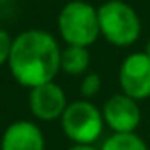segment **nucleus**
<instances>
[{
  "label": "nucleus",
  "instance_id": "1",
  "mask_svg": "<svg viewBox=\"0 0 150 150\" xmlns=\"http://www.w3.org/2000/svg\"><path fill=\"white\" fill-rule=\"evenodd\" d=\"M62 50L44 30H25L13 41L9 69L13 78L27 88L53 81L60 69Z\"/></svg>",
  "mask_w": 150,
  "mask_h": 150
},
{
  "label": "nucleus",
  "instance_id": "2",
  "mask_svg": "<svg viewBox=\"0 0 150 150\" xmlns=\"http://www.w3.org/2000/svg\"><path fill=\"white\" fill-rule=\"evenodd\" d=\"M58 32L69 46L88 48L101 34L97 9L83 0L67 2L58 13Z\"/></svg>",
  "mask_w": 150,
  "mask_h": 150
},
{
  "label": "nucleus",
  "instance_id": "3",
  "mask_svg": "<svg viewBox=\"0 0 150 150\" xmlns=\"http://www.w3.org/2000/svg\"><path fill=\"white\" fill-rule=\"evenodd\" d=\"M99 28L104 39L115 46H131L141 34V23L136 11L122 0H108L97 7Z\"/></svg>",
  "mask_w": 150,
  "mask_h": 150
},
{
  "label": "nucleus",
  "instance_id": "4",
  "mask_svg": "<svg viewBox=\"0 0 150 150\" xmlns=\"http://www.w3.org/2000/svg\"><path fill=\"white\" fill-rule=\"evenodd\" d=\"M60 122L65 136L80 145H92L97 141L104 127L103 113L88 101H74L67 104Z\"/></svg>",
  "mask_w": 150,
  "mask_h": 150
},
{
  "label": "nucleus",
  "instance_id": "5",
  "mask_svg": "<svg viewBox=\"0 0 150 150\" xmlns=\"http://www.w3.org/2000/svg\"><path fill=\"white\" fill-rule=\"evenodd\" d=\"M122 92L136 101L150 97V57L132 53L124 58L118 72Z\"/></svg>",
  "mask_w": 150,
  "mask_h": 150
},
{
  "label": "nucleus",
  "instance_id": "6",
  "mask_svg": "<svg viewBox=\"0 0 150 150\" xmlns=\"http://www.w3.org/2000/svg\"><path fill=\"white\" fill-rule=\"evenodd\" d=\"M104 124L115 132H134L141 120L136 99L122 94L111 96L103 106Z\"/></svg>",
  "mask_w": 150,
  "mask_h": 150
},
{
  "label": "nucleus",
  "instance_id": "7",
  "mask_svg": "<svg viewBox=\"0 0 150 150\" xmlns=\"http://www.w3.org/2000/svg\"><path fill=\"white\" fill-rule=\"evenodd\" d=\"M28 106L35 118L48 122V120L60 118L64 115V111L67 108V99H65L62 87L50 81V83L39 85L35 88H30Z\"/></svg>",
  "mask_w": 150,
  "mask_h": 150
},
{
  "label": "nucleus",
  "instance_id": "8",
  "mask_svg": "<svg viewBox=\"0 0 150 150\" xmlns=\"http://www.w3.org/2000/svg\"><path fill=\"white\" fill-rule=\"evenodd\" d=\"M0 150H44L42 131L28 120L13 122L4 131Z\"/></svg>",
  "mask_w": 150,
  "mask_h": 150
},
{
  "label": "nucleus",
  "instance_id": "9",
  "mask_svg": "<svg viewBox=\"0 0 150 150\" xmlns=\"http://www.w3.org/2000/svg\"><path fill=\"white\" fill-rule=\"evenodd\" d=\"M90 65V53L83 46H69L62 50L60 69L71 76H80Z\"/></svg>",
  "mask_w": 150,
  "mask_h": 150
},
{
  "label": "nucleus",
  "instance_id": "10",
  "mask_svg": "<svg viewBox=\"0 0 150 150\" xmlns=\"http://www.w3.org/2000/svg\"><path fill=\"white\" fill-rule=\"evenodd\" d=\"M101 150H148L146 143L134 132H115L110 136Z\"/></svg>",
  "mask_w": 150,
  "mask_h": 150
},
{
  "label": "nucleus",
  "instance_id": "11",
  "mask_svg": "<svg viewBox=\"0 0 150 150\" xmlns=\"http://www.w3.org/2000/svg\"><path fill=\"white\" fill-rule=\"evenodd\" d=\"M80 90H81L83 97H87V99L97 96V92L101 90V78L97 76L96 72L87 74V76L81 80V87H80Z\"/></svg>",
  "mask_w": 150,
  "mask_h": 150
},
{
  "label": "nucleus",
  "instance_id": "12",
  "mask_svg": "<svg viewBox=\"0 0 150 150\" xmlns=\"http://www.w3.org/2000/svg\"><path fill=\"white\" fill-rule=\"evenodd\" d=\"M13 41L9 32H6L4 28H0V65H4L6 62H9L11 57V50H13Z\"/></svg>",
  "mask_w": 150,
  "mask_h": 150
},
{
  "label": "nucleus",
  "instance_id": "13",
  "mask_svg": "<svg viewBox=\"0 0 150 150\" xmlns=\"http://www.w3.org/2000/svg\"><path fill=\"white\" fill-rule=\"evenodd\" d=\"M67 150H96L92 145H80V143H76V145H72V146H69Z\"/></svg>",
  "mask_w": 150,
  "mask_h": 150
},
{
  "label": "nucleus",
  "instance_id": "14",
  "mask_svg": "<svg viewBox=\"0 0 150 150\" xmlns=\"http://www.w3.org/2000/svg\"><path fill=\"white\" fill-rule=\"evenodd\" d=\"M145 53L150 57V39H148V42H146V46H145Z\"/></svg>",
  "mask_w": 150,
  "mask_h": 150
}]
</instances>
